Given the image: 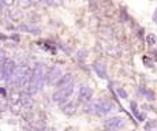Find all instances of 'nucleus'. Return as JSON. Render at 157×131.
Listing matches in <instances>:
<instances>
[{
    "label": "nucleus",
    "mask_w": 157,
    "mask_h": 131,
    "mask_svg": "<svg viewBox=\"0 0 157 131\" xmlns=\"http://www.w3.org/2000/svg\"><path fill=\"white\" fill-rule=\"evenodd\" d=\"M63 77V71L59 66H51L45 72V82L49 86H55L59 83V81Z\"/></svg>",
    "instance_id": "nucleus-4"
},
{
    "label": "nucleus",
    "mask_w": 157,
    "mask_h": 131,
    "mask_svg": "<svg viewBox=\"0 0 157 131\" xmlns=\"http://www.w3.org/2000/svg\"><path fill=\"white\" fill-rule=\"evenodd\" d=\"M141 93L145 94V97H146L147 100H150V101H153V100H155V93H153L152 90H149V89H141Z\"/></svg>",
    "instance_id": "nucleus-17"
},
{
    "label": "nucleus",
    "mask_w": 157,
    "mask_h": 131,
    "mask_svg": "<svg viewBox=\"0 0 157 131\" xmlns=\"http://www.w3.org/2000/svg\"><path fill=\"white\" fill-rule=\"evenodd\" d=\"M93 70H94L96 74H97L101 79H108L107 66H105L102 62H94V64H93Z\"/></svg>",
    "instance_id": "nucleus-10"
},
{
    "label": "nucleus",
    "mask_w": 157,
    "mask_h": 131,
    "mask_svg": "<svg viewBox=\"0 0 157 131\" xmlns=\"http://www.w3.org/2000/svg\"><path fill=\"white\" fill-rule=\"evenodd\" d=\"M77 102L74 101H67L66 104L62 105V111L64 115H68V116H71V115H74L75 112H77Z\"/></svg>",
    "instance_id": "nucleus-11"
},
{
    "label": "nucleus",
    "mask_w": 157,
    "mask_h": 131,
    "mask_svg": "<svg viewBox=\"0 0 157 131\" xmlns=\"http://www.w3.org/2000/svg\"><path fill=\"white\" fill-rule=\"evenodd\" d=\"M77 59H78V62L79 63H83L85 62V59H86V51H79L78 52V56H77Z\"/></svg>",
    "instance_id": "nucleus-19"
},
{
    "label": "nucleus",
    "mask_w": 157,
    "mask_h": 131,
    "mask_svg": "<svg viewBox=\"0 0 157 131\" xmlns=\"http://www.w3.org/2000/svg\"><path fill=\"white\" fill-rule=\"evenodd\" d=\"M145 129H146V131H157V121H155V120L147 121V123L145 124Z\"/></svg>",
    "instance_id": "nucleus-16"
},
{
    "label": "nucleus",
    "mask_w": 157,
    "mask_h": 131,
    "mask_svg": "<svg viewBox=\"0 0 157 131\" xmlns=\"http://www.w3.org/2000/svg\"><path fill=\"white\" fill-rule=\"evenodd\" d=\"M115 109V104L107 98H98L96 101H90L85 106V112L96 115V116H104V115L111 114Z\"/></svg>",
    "instance_id": "nucleus-2"
},
{
    "label": "nucleus",
    "mask_w": 157,
    "mask_h": 131,
    "mask_svg": "<svg viewBox=\"0 0 157 131\" xmlns=\"http://www.w3.org/2000/svg\"><path fill=\"white\" fill-rule=\"evenodd\" d=\"M21 104H22L23 109H32L33 105H34V101H33V96L29 94L28 92L21 93Z\"/></svg>",
    "instance_id": "nucleus-9"
},
{
    "label": "nucleus",
    "mask_w": 157,
    "mask_h": 131,
    "mask_svg": "<svg viewBox=\"0 0 157 131\" xmlns=\"http://www.w3.org/2000/svg\"><path fill=\"white\" fill-rule=\"evenodd\" d=\"M10 106L11 111H14L15 114L21 111L22 108V104H21V93L19 92H11L10 94Z\"/></svg>",
    "instance_id": "nucleus-8"
},
{
    "label": "nucleus",
    "mask_w": 157,
    "mask_h": 131,
    "mask_svg": "<svg viewBox=\"0 0 157 131\" xmlns=\"http://www.w3.org/2000/svg\"><path fill=\"white\" fill-rule=\"evenodd\" d=\"M126 126V119L122 116H112L104 121V127L107 131H119L124 129Z\"/></svg>",
    "instance_id": "nucleus-5"
},
{
    "label": "nucleus",
    "mask_w": 157,
    "mask_h": 131,
    "mask_svg": "<svg viewBox=\"0 0 157 131\" xmlns=\"http://www.w3.org/2000/svg\"><path fill=\"white\" fill-rule=\"evenodd\" d=\"M92 97H93V89L87 85H81L79 90H78V101L83 102V104H89L92 101Z\"/></svg>",
    "instance_id": "nucleus-6"
},
{
    "label": "nucleus",
    "mask_w": 157,
    "mask_h": 131,
    "mask_svg": "<svg viewBox=\"0 0 157 131\" xmlns=\"http://www.w3.org/2000/svg\"><path fill=\"white\" fill-rule=\"evenodd\" d=\"M72 92H74V83L68 85V86H64V87H57L56 92L52 94V98H53V101L55 102L63 105V104L67 102L68 97L72 94Z\"/></svg>",
    "instance_id": "nucleus-3"
},
{
    "label": "nucleus",
    "mask_w": 157,
    "mask_h": 131,
    "mask_svg": "<svg viewBox=\"0 0 157 131\" xmlns=\"http://www.w3.org/2000/svg\"><path fill=\"white\" fill-rule=\"evenodd\" d=\"M116 93H117V96H119L120 97V98H127V93H126V90L124 89H123V87H117V89H116Z\"/></svg>",
    "instance_id": "nucleus-18"
},
{
    "label": "nucleus",
    "mask_w": 157,
    "mask_h": 131,
    "mask_svg": "<svg viewBox=\"0 0 157 131\" xmlns=\"http://www.w3.org/2000/svg\"><path fill=\"white\" fill-rule=\"evenodd\" d=\"M8 108H10V101L7 100V97H6L4 94H2V96H0V111L4 112V111H7Z\"/></svg>",
    "instance_id": "nucleus-15"
},
{
    "label": "nucleus",
    "mask_w": 157,
    "mask_h": 131,
    "mask_svg": "<svg viewBox=\"0 0 157 131\" xmlns=\"http://www.w3.org/2000/svg\"><path fill=\"white\" fill-rule=\"evenodd\" d=\"M18 30L21 32H26V33H30V34H40V29L37 26L32 25V23H23L18 27Z\"/></svg>",
    "instance_id": "nucleus-12"
},
{
    "label": "nucleus",
    "mask_w": 157,
    "mask_h": 131,
    "mask_svg": "<svg viewBox=\"0 0 157 131\" xmlns=\"http://www.w3.org/2000/svg\"><path fill=\"white\" fill-rule=\"evenodd\" d=\"M45 66L44 64H37L33 67V72H32V78H30L29 86L25 92H28L29 94L34 96L36 93H38L43 89L44 83H45Z\"/></svg>",
    "instance_id": "nucleus-1"
},
{
    "label": "nucleus",
    "mask_w": 157,
    "mask_h": 131,
    "mask_svg": "<svg viewBox=\"0 0 157 131\" xmlns=\"http://www.w3.org/2000/svg\"><path fill=\"white\" fill-rule=\"evenodd\" d=\"M74 83V77H72V74H64L62 77V79L59 81V83L56 85L57 87H64V86H68V85H72Z\"/></svg>",
    "instance_id": "nucleus-14"
},
{
    "label": "nucleus",
    "mask_w": 157,
    "mask_h": 131,
    "mask_svg": "<svg viewBox=\"0 0 157 131\" xmlns=\"http://www.w3.org/2000/svg\"><path fill=\"white\" fill-rule=\"evenodd\" d=\"M33 3L32 2H29V0H21V2H18V6H19V7H30V6H32Z\"/></svg>",
    "instance_id": "nucleus-22"
},
{
    "label": "nucleus",
    "mask_w": 157,
    "mask_h": 131,
    "mask_svg": "<svg viewBox=\"0 0 157 131\" xmlns=\"http://www.w3.org/2000/svg\"><path fill=\"white\" fill-rule=\"evenodd\" d=\"M146 41H147V44H149V45H155L156 41H157V38H156L155 34H147L146 36Z\"/></svg>",
    "instance_id": "nucleus-20"
},
{
    "label": "nucleus",
    "mask_w": 157,
    "mask_h": 131,
    "mask_svg": "<svg viewBox=\"0 0 157 131\" xmlns=\"http://www.w3.org/2000/svg\"><path fill=\"white\" fill-rule=\"evenodd\" d=\"M6 59H7V56H6V52L2 49V48H0V66H3V64H4Z\"/></svg>",
    "instance_id": "nucleus-23"
},
{
    "label": "nucleus",
    "mask_w": 157,
    "mask_h": 131,
    "mask_svg": "<svg viewBox=\"0 0 157 131\" xmlns=\"http://www.w3.org/2000/svg\"><path fill=\"white\" fill-rule=\"evenodd\" d=\"M130 106H131V111H132V114L135 115V118H138V115H140V111H138V108H137V102H135V101H131Z\"/></svg>",
    "instance_id": "nucleus-21"
},
{
    "label": "nucleus",
    "mask_w": 157,
    "mask_h": 131,
    "mask_svg": "<svg viewBox=\"0 0 157 131\" xmlns=\"http://www.w3.org/2000/svg\"><path fill=\"white\" fill-rule=\"evenodd\" d=\"M8 17L13 22H21L23 19V13L19 10V8H11L8 11Z\"/></svg>",
    "instance_id": "nucleus-13"
},
{
    "label": "nucleus",
    "mask_w": 157,
    "mask_h": 131,
    "mask_svg": "<svg viewBox=\"0 0 157 131\" xmlns=\"http://www.w3.org/2000/svg\"><path fill=\"white\" fill-rule=\"evenodd\" d=\"M153 21H155V22L157 23V10L155 11V14H153Z\"/></svg>",
    "instance_id": "nucleus-24"
},
{
    "label": "nucleus",
    "mask_w": 157,
    "mask_h": 131,
    "mask_svg": "<svg viewBox=\"0 0 157 131\" xmlns=\"http://www.w3.org/2000/svg\"><path fill=\"white\" fill-rule=\"evenodd\" d=\"M15 67H17V64H15V62L13 59H6L4 64H3V79H4L7 83L11 79V75H13Z\"/></svg>",
    "instance_id": "nucleus-7"
}]
</instances>
